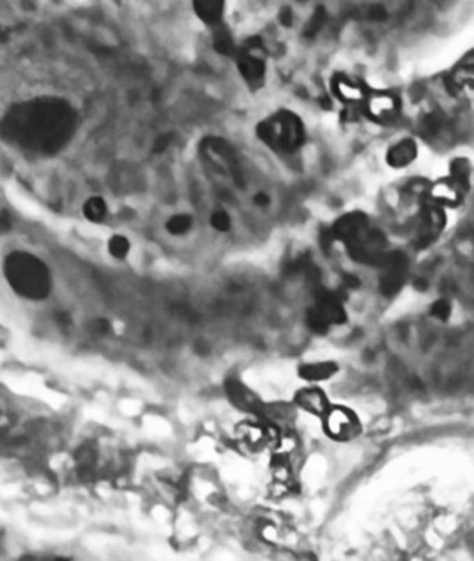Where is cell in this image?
Returning <instances> with one entry per match:
<instances>
[{"label":"cell","instance_id":"cell-1","mask_svg":"<svg viewBox=\"0 0 474 561\" xmlns=\"http://www.w3.org/2000/svg\"><path fill=\"white\" fill-rule=\"evenodd\" d=\"M257 135L270 149L292 154L300 149L305 142V127L295 114L280 110L259 124Z\"/></svg>","mask_w":474,"mask_h":561},{"label":"cell","instance_id":"cell-2","mask_svg":"<svg viewBox=\"0 0 474 561\" xmlns=\"http://www.w3.org/2000/svg\"><path fill=\"white\" fill-rule=\"evenodd\" d=\"M12 283L24 292L25 295H38L48 290V274L41 269L38 262L31 260L30 257L22 260L12 262Z\"/></svg>","mask_w":474,"mask_h":561},{"label":"cell","instance_id":"cell-3","mask_svg":"<svg viewBox=\"0 0 474 561\" xmlns=\"http://www.w3.org/2000/svg\"><path fill=\"white\" fill-rule=\"evenodd\" d=\"M237 70L251 87H260L265 80L264 50L257 38H249L237 53Z\"/></svg>","mask_w":474,"mask_h":561},{"label":"cell","instance_id":"cell-4","mask_svg":"<svg viewBox=\"0 0 474 561\" xmlns=\"http://www.w3.org/2000/svg\"><path fill=\"white\" fill-rule=\"evenodd\" d=\"M326 433L336 441H349L356 438L361 431L357 417L348 408L336 407L333 410L326 412L325 417Z\"/></svg>","mask_w":474,"mask_h":561},{"label":"cell","instance_id":"cell-5","mask_svg":"<svg viewBox=\"0 0 474 561\" xmlns=\"http://www.w3.org/2000/svg\"><path fill=\"white\" fill-rule=\"evenodd\" d=\"M369 231V219L366 214L353 211V213L344 214L343 218L336 220L333 229L329 231V236L336 241L344 242L346 246L357 242L364 234Z\"/></svg>","mask_w":474,"mask_h":561},{"label":"cell","instance_id":"cell-6","mask_svg":"<svg viewBox=\"0 0 474 561\" xmlns=\"http://www.w3.org/2000/svg\"><path fill=\"white\" fill-rule=\"evenodd\" d=\"M202 145H205V150L208 151V155L213 158V162L218 165L219 168L225 170V172L231 174L232 179L239 186H242L244 185L242 172L241 167H239L237 156L234 154L232 147L223 139H208Z\"/></svg>","mask_w":474,"mask_h":561},{"label":"cell","instance_id":"cell-7","mask_svg":"<svg viewBox=\"0 0 474 561\" xmlns=\"http://www.w3.org/2000/svg\"><path fill=\"white\" fill-rule=\"evenodd\" d=\"M445 224H446V216L443 211L438 208L427 209V213L423 214L420 231H418V241H417L418 249H425V247L430 246L431 242L436 241V237H438L440 232L443 231Z\"/></svg>","mask_w":474,"mask_h":561},{"label":"cell","instance_id":"cell-8","mask_svg":"<svg viewBox=\"0 0 474 561\" xmlns=\"http://www.w3.org/2000/svg\"><path fill=\"white\" fill-rule=\"evenodd\" d=\"M225 392H228L229 398L232 400V403L242 410L247 412H260L264 405H262L260 398L252 392L251 389H247L246 385H242L239 380H228L225 384Z\"/></svg>","mask_w":474,"mask_h":561},{"label":"cell","instance_id":"cell-9","mask_svg":"<svg viewBox=\"0 0 474 561\" xmlns=\"http://www.w3.org/2000/svg\"><path fill=\"white\" fill-rule=\"evenodd\" d=\"M417 154H418V149H417L415 140L403 139V140L397 142L395 145L390 147L385 160H387L389 167L403 168V167H407V165H410L413 160L417 158Z\"/></svg>","mask_w":474,"mask_h":561},{"label":"cell","instance_id":"cell-10","mask_svg":"<svg viewBox=\"0 0 474 561\" xmlns=\"http://www.w3.org/2000/svg\"><path fill=\"white\" fill-rule=\"evenodd\" d=\"M295 402L303 410L313 413V415H326L329 410V403L326 395L320 389H303L297 394Z\"/></svg>","mask_w":474,"mask_h":561},{"label":"cell","instance_id":"cell-11","mask_svg":"<svg viewBox=\"0 0 474 561\" xmlns=\"http://www.w3.org/2000/svg\"><path fill=\"white\" fill-rule=\"evenodd\" d=\"M367 110L374 119H394L399 112V99L387 93L374 94L367 100Z\"/></svg>","mask_w":474,"mask_h":561},{"label":"cell","instance_id":"cell-12","mask_svg":"<svg viewBox=\"0 0 474 561\" xmlns=\"http://www.w3.org/2000/svg\"><path fill=\"white\" fill-rule=\"evenodd\" d=\"M195 13L201 18L205 24L211 27H218L223 20L224 13V3L223 2H213V0H200V2L193 3Z\"/></svg>","mask_w":474,"mask_h":561},{"label":"cell","instance_id":"cell-13","mask_svg":"<svg viewBox=\"0 0 474 561\" xmlns=\"http://www.w3.org/2000/svg\"><path fill=\"white\" fill-rule=\"evenodd\" d=\"M300 377L310 382H320V380L331 379L336 372H338V366L334 362H311V364H305L300 367Z\"/></svg>","mask_w":474,"mask_h":561},{"label":"cell","instance_id":"cell-14","mask_svg":"<svg viewBox=\"0 0 474 561\" xmlns=\"http://www.w3.org/2000/svg\"><path fill=\"white\" fill-rule=\"evenodd\" d=\"M431 196H434L436 201H440V203L454 206L459 203V200H461V190H459L453 181H446L445 179V181L436 183L434 186Z\"/></svg>","mask_w":474,"mask_h":561},{"label":"cell","instance_id":"cell-15","mask_svg":"<svg viewBox=\"0 0 474 561\" xmlns=\"http://www.w3.org/2000/svg\"><path fill=\"white\" fill-rule=\"evenodd\" d=\"M450 89L453 94H471L473 91V70L471 66H463L461 70L454 71L448 80Z\"/></svg>","mask_w":474,"mask_h":561},{"label":"cell","instance_id":"cell-16","mask_svg":"<svg viewBox=\"0 0 474 561\" xmlns=\"http://www.w3.org/2000/svg\"><path fill=\"white\" fill-rule=\"evenodd\" d=\"M333 87H334V93L339 96L343 100H346V103H357V100H361L364 98V91L359 87L356 82L346 80V77H339V80H336L333 82Z\"/></svg>","mask_w":474,"mask_h":561},{"label":"cell","instance_id":"cell-17","mask_svg":"<svg viewBox=\"0 0 474 561\" xmlns=\"http://www.w3.org/2000/svg\"><path fill=\"white\" fill-rule=\"evenodd\" d=\"M82 214H84V218L89 220V223L101 224L105 219V216H108V204H105V201L99 196L89 197V200L84 203V206H82Z\"/></svg>","mask_w":474,"mask_h":561},{"label":"cell","instance_id":"cell-18","mask_svg":"<svg viewBox=\"0 0 474 561\" xmlns=\"http://www.w3.org/2000/svg\"><path fill=\"white\" fill-rule=\"evenodd\" d=\"M469 177H471V163L466 158H457L451 163V181L457 185L459 190L469 188Z\"/></svg>","mask_w":474,"mask_h":561},{"label":"cell","instance_id":"cell-19","mask_svg":"<svg viewBox=\"0 0 474 561\" xmlns=\"http://www.w3.org/2000/svg\"><path fill=\"white\" fill-rule=\"evenodd\" d=\"M213 47L218 53L221 54H225V57H229V54L236 53V45H234V40L231 33H229L228 30L224 29V27L218 25V29L214 30V36H213Z\"/></svg>","mask_w":474,"mask_h":561},{"label":"cell","instance_id":"cell-20","mask_svg":"<svg viewBox=\"0 0 474 561\" xmlns=\"http://www.w3.org/2000/svg\"><path fill=\"white\" fill-rule=\"evenodd\" d=\"M108 250H109V254L114 257V259L122 260V259H126V257L128 255V252H131V242H128L127 237L116 234V236H112L109 239Z\"/></svg>","mask_w":474,"mask_h":561},{"label":"cell","instance_id":"cell-21","mask_svg":"<svg viewBox=\"0 0 474 561\" xmlns=\"http://www.w3.org/2000/svg\"><path fill=\"white\" fill-rule=\"evenodd\" d=\"M191 226H193V219L188 214H177V216H173V218H170L167 223L168 232L173 234V236H183V234H186L188 231H190Z\"/></svg>","mask_w":474,"mask_h":561},{"label":"cell","instance_id":"cell-22","mask_svg":"<svg viewBox=\"0 0 474 561\" xmlns=\"http://www.w3.org/2000/svg\"><path fill=\"white\" fill-rule=\"evenodd\" d=\"M325 22H326L325 7H318L315 12H313L310 20H308L305 30H303V35H305L306 38H313V36H316V33L323 29Z\"/></svg>","mask_w":474,"mask_h":561},{"label":"cell","instance_id":"cell-23","mask_svg":"<svg viewBox=\"0 0 474 561\" xmlns=\"http://www.w3.org/2000/svg\"><path fill=\"white\" fill-rule=\"evenodd\" d=\"M306 324H308V328L313 331V333H318V334L328 333V329H329V324L326 323L323 316H321V313L316 310L315 306L310 308V310L306 311Z\"/></svg>","mask_w":474,"mask_h":561},{"label":"cell","instance_id":"cell-24","mask_svg":"<svg viewBox=\"0 0 474 561\" xmlns=\"http://www.w3.org/2000/svg\"><path fill=\"white\" fill-rule=\"evenodd\" d=\"M430 315L440 321H446L451 315V303L448 300H436L430 308Z\"/></svg>","mask_w":474,"mask_h":561},{"label":"cell","instance_id":"cell-25","mask_svg":"<svg viewBox=\"0 0 474 561\" xmlns=\"http://www.w3.org/2000/svg\"><path fill=\"white\" fill-rule=\"evenodd\" d=\"M209 223L211 226L219 232H228L229 229H231V218H229V214L224 213V211H216V213H213Z\"/></svg>","mask_w":474,"mask_h":561},{"label":"cell","instance_id":"cell-26","mask_svg":"<svg viewBox=\"0 0 474 561\" xmlns=\"http://www.w3.org/2000/svg\"><path fill=\"white\" fill-rule=\"evenodd\" d=\"M441 117L438 114H430V116L425 117V130L430 132V133H436L441 128Z\"/></svg>","mask_w":474,"mask_h":561},{"label":"cell","instance_id":"cell-27","mask_svg":"<svg viewBox=\"0 0 474 561\" xmlns=\"http://www.w3.org/2000/svg\"><path fill=\"white\" fill-rule=\"evenodd\" d=\"M367 18H369V20L380 22L387 18V13H385V8L382 6H372L369 7V10H367Z\"/></svg>","mask_w":474,"mask_h":561},{"label":"cell","instance_id":"cell-28","mask_svg":"<svg viewBox=\"0 0 474 561\" xmlns=\"http://www.w3.org/2000/svg\"><path fill=\"white\" fill-rule=\"evenodd\" d=\"M279 18H280V22H282L283 27H290L292 25V10H290V8H282Z\"/></svg>","mask_w":474,"mask_h":561},{"label":"cell","instance_id":"cell-29","mask_svg":"<svg viewBox=\"0 0 474 561\" xmlns=\"http://www.w3.org/2000/svg\"><path fill=\"white\" fill-rule=\"evenodd\" d=\"M343 283L346 288H357L359 287V280L356 277H353V275H344Z\"/></svg>","mask_w":474,"mask_h":561},{"label":"cell","instance_id":"cell-30","mask_svg":"<svg viewBox=\"0 0 474 561\" xmlns=\"http://www.w3.org/2000/svg\"><path fill=\"white\" fill-rule=\"evenodd\" d=\"M254 203L257 206H267L270 203V200H269V196L265 195V193H259V195H255V197H254Z\"/></svg>","mask_w":474,"mask_h":561}]
</instances>
